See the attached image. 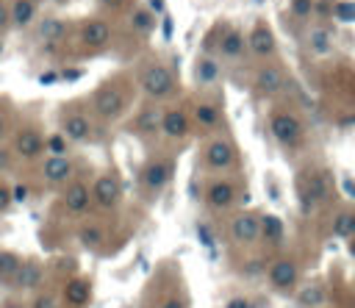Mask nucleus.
Listing matches in <instances>:
<instances>
[{
  "instance_id": "nucleus-1",
  "label": "nucleus",
  "mask_w": 355,
  "mask_h": 308,
  "mask_svg": "<svg viewBox=\"0 0 355 308\" xmlns=\"http://www.w3.org/2000/svg\"><path fill=\"white\" fill-rule=\"evenodd\" d=\"M269 133L272 139L286 147V150H294L302 144V136H305V128H302V119L291 111V108H275L269 114Z\"/></svg>"
},
{
  "instance_id": "nucleus-2",
  "label": "nucleus",
  "mask_w": 355,
  "mask_h": 308,
  "mask_svg": "<svg viewBox=\"0 0 355 308\" xmlns=\"http://www.w3.org/2000/svg\"><path fill=\"white\" fill-rule=\"evenodd\" d=\"M128 103H130V100H128V89H122L116 80L103 83V86L92 94V108H94V114H97L100 119H105V122L119 119V117L125 114Z\"/></svg>"
},
{
  "instance_id": "nucleus-3",
  "label": "nucleus",
  "mask_w": 355,
  "mask_h": 308,
  "mask_svg": "<svg viewBox=\"0 0 355 308\" xmlns=\"http://www.w3.org/2000/svg\"><path fill=\"white\" fill-rule=\"evenodd\" d=\"M236 161H239V153H236V144L227 139V136H214L208 139L205 150H202V164L208 172H230L236 169Z\"/></svg>"
},
{
  "instance_id": "nucleus-4",
  "label": "nucleus",
  "mask_w": 355,
  "mask_h": 308,
  "mask_svg": "<svg viewBox=\"0 0 355 308\" xmlns=\"http://www.w3.org/2000/svg\"><path fill=\"white\" fill-rule=\"evenodd\" d=\"M300 277H302V269H300V264L291 255L275 258L269 264V269H266V283L277 294H291L300 286Z\"/></svg>"
},
{
  "instance_id": "nucleus-5",
  "label": "nucleus",
  "mask_w": 355,
  "mask_h": 308,
  "mask_svg": "<svg viewBox=\"0 0 355 308\" xmlns=\"http://www.w3.org/2000/svg\"><path fill=\"white\" fill-rule=\"evenodd\" d=\"M139 86L141 92L150 97V100H164L172 94L175 89V78H172V69L166 64H147L139 75Z\"/></svg>"
},
{
  "instance_id": "nucleus-6",
  "label": "nucleus",
  "mask_w": 355,
  "mask_h": 308,
  "mask_svg": "<svg viewBox=\"0 0 355 308\" xmlns=\"http://www.w3.org/2000/svg\"><path fill=\"white\" fill-rule=\"evenodd\" d=\"M227 236L239 247H250V244L261 241V214H255V211H239L230 219V225H227Z\"/></svg>"
},
{
  "instance_id": "nucleus-7",
  "label": "nucleus",
  "mask_w": 355,
  "mask_h": 308,
  "mask_svg": "<svg viewBox=\"0 0 355 308\" xmlns=\"http://www.w3.org/2000/svg\"><path fill=\"white\" fill-rule=\"evenodd\" d=\"M11 153L17 158H25V161L39 158L44 153V133L36 125H22L11 139Z\"/></svg>"
},
{
  "instance_id": "nucleus-8",
  "label": "nucleus",
  "mask_w": 355,
  "mask_h": 308,
  "mask_svg": "<svg viewBox=\"0 0 355 308\" xmlns=\"http://www.w3.org/2000/svg\"><path fill=\"white\" fill-rule=\"evenodd\" d=\"M239 200V183L230 178H214L205 186V205L211 211H227Z\"/></svg>"
},
{
  "instance_id": "nucleus-9",
  "label": "nucleus",
  "mask_w": 355,
  "mask_h": 308,
  "mask_svg": "<svg viewBox=\"0 0 355 308\" xmlns=\"http://www.w3.org/2000/svg\"><path fill=\"white\" fill-rule=\"evenodd\" d=\"M247 50L258 61H272L277 55V39L266 22H255L252 31L247 33Z\"/></svg>"
},
{
  "instance_id": "nucleus-10",
  "label": "nucleus",
  "mask_w": 355,
  "mask_h": 308,
  "mask_svg": "<svg viewBox=\"0 0 355 308\" xmlns=\"http://www.w3.org/2000/svg\"><path fill=\"white\" fill-rule=\"evenodd\" d=\"M286 83H288V75H286V69H283L280 64L263 61V64L255 69V89H258V94H263V97L280 94V92L286 89Z\"/></svg>"
},
{
  "instance_id": "nucleus-11",
  "label": "nucleus",
  "mask_w": 355,
  "mask_h": 308,
  "mask_svg": "<svg viewBox=\"0 0 355 308\" xmlns=\"http://www.w3.org/2000/svg\"><path fill=\"white\" fill-rule=\"evenodd\" d=\"M172 180V158H153L141 169V189L147 194H158Z\"/></svg>"
},
{
  "instance_id": "nucleus-12",
  "label": "nucleus",
  "mask_w": 355,
  "mask_h": 308,
  "mask_svg": "<svg viewBox=\"0 0 355 308\" xmlns=\"http://www.w3.org/2000/svg\"><path fill=\"white\" fill-rule=\"evenodd\" d=\"M89 205H92V186L83 180H69L67 189L61 191V208L69 216H83L89 214Z\"/></svg>"
},
{
  "instance_id": "nucleus-13",
  "label": "nucleus",
  "mask_w": 355,
  "mask_h": 308,
  "mask_svg": "<svg viewBox=\"0 0 355 308\" xmlns=\"http://www.w3.org/2000/svg\"><path fill=\"white\" fill-rule=\"evenodd\" d=\"M92 200L100 205V208H116L119 200H122V183L114 172H103L94 178L92 183Z\"/></svg>"
},
{
  "instance_id": "nucleus-14",
  "label": "nucleus",
  "mask_w": 355,
  "mask_h": 308,
  "mask_svg": "<svg viewBox=\"0 0 355 308\" xmlns=\"http://www.w3.org/2000/svg\"><path fill=\"white\" fill-rule=\"evenodd\" d=\"M111 36H114V28H111L105 19H100V17L86 19V22L80 25V31H78L80 44L89 47V50H103V47L111 42Z\"/></svg>"
},
{
  "instance_id": "nucleus-15",
  "label": "nucleus",
  "mask_w": 355,
  "mask_h": 308,
  "mask_svg": "<svg viewBox=\"0 0 355 308\" xmlns=\"http://www.w3.org/2000/svg\"><path fill=\"white\" fill-rule=\"evenodd\" d=\"M189 130H191V117L186 114V108H178V105L164 108V114H161V133L166 139L180 142V139L189 136Z\"/></svg>"
},
{
  "instance_id": "nucleus-16",
  "label": "nucleus",
  "mask_w": 355,
  "mask_h": 308,
  "mask_svg": "<svg viewBox=\"0 0 355 308\" xmlns=\"http://www.w3.org/2000/svg\"><path fill=\"white\" fill-rule=\"evenodd\" d=\"M61 133L69 139V142H89L94 136V122L89 114L83 111H69L64 114L61 119Z\"/></svg>"
},
{
  "instance_id": "nucleus-17",
  "label": "nucleus",
  "mask_w": 355,
  "mask_h": 308,
  "mask_svg": "<svg viewBox=\"0 0 355 308\" xmlns=\"http://www.w3.org/2000/svg\"><path fill=\"white\" fill-rule=\"evenodd\" d=\"M244 53H247V39H244V33H241L239 28H227V31L219 36V42H216V55H219L222 61H239V58H244Z\"/></svg>"
},
{
  "instance_id": "nucleus-18",
  "label": "nucleus",
  "mask_w": 355,
  "mask_h": 308,
  "mask_svg": "<svg viewBox=\"0 0 355 308\" xmlns=\"http://www.w3.org/2000/svg\"><path fill=\"white\" fill-rule=\"evenodd\" d=\"M75 175V164L69 155H47L42 161V178L47 183H69Z\"/></svg>"
},
{
  "instance_id": "nucleus-19",
  "label": "nucleus",
  "mask_w": 355,
  "mask_h": 308,
  "mask_svg": "<svg viewBox=\"0 0 355 308\" xmlns=\"http://www.w3.org/2000/svg\"><path fill=\"white\" fill-rule=\"evenodd\" d=\"M44 283V266L36 258H22V266L14 277V286L22 291H39Z\"/></svg>"
},
{
  "instance_id": "nucleus-20",
  "label": "nucleus",
  "mask_w": 355,
  "mask_h": 308,
  "mask_svg": "<svg viewBox=\"0 0 355 308\" xmlns=\"http://www.w3.org/2000/svg\"><path fill=\"white\" fill-rule=\"evenodd\" d=\"M161 108L158 105H144L136 117H133V133L136 136H141V139H153V136H158L161 133Z\"/></svg>"
},
{
  "instance_id": "nucleus-21",
  "label": "nucleus",
  "mask_w": 355,
  "mask_h": 308,
  "mask_svg": "<svg viewBox=\"0 0 355 308\" xmlns=\"http://www.w3.org/2000/svg\"><path fill=\"white\" fill-rule=\"evenodd\" d=\"M61 300L69 305V308H83L89 305L92 300V283L86 277H69L61 289Z\"/></svg>"
},
{
  "instance_id": "nucleus-22",
  "label": "nucleus",
  "mask_w": 355,
  "mask_h": 308,
  "mask_svg": "<svg viewBox=\"0 0 355 308\" xmlns=\"http://www.w3.org/2000/svg\"><path fill=\"white\" fill-rule=\"evenodd\" d=\"M219 78H222L219 58H214V55H200V58L194 61V83H197V86H214Z\"/></svg>"
},
{
  "instance_id": "nucleus-23",
  "label": "nucleus",
  "mask_w": 355,
  "mask_h": 308,
  "mask_svg": "<svg viewBox=\"0 0 355 308\" xmlns=\"http://www.w3.org/2000/svg\"><path fill=\"white\" fill-rule=\"evenodd\" d=\"M191 122L200 125L202 130H216V128L222 125V111H219L216 103H211V100H200V103L194 105V117H191Z\"/></svg>"
},
{
  "instance_id": "nucleus-24",
  "label": "nucleus",
  "mask_w": 355,
  "mask_h": 308,
  "mask_svg": "<svg viewBox=\"0 0 355 308\" xmlns=\"http://www.w3.org/2000/svg\"><path fill=\"white\" fill-rule=\"evenodd\" d=\"M330 233L336 236V239H352L355 236V208H341V211H336V216H333V222H330Z\"/></svg>"
},
{
  "instance_id": "nucleus-25",
  "label": "nucleus",
  "mask_w": 355,
  "mask_h": 308,
  "mask_svg": "<svg viewBox=\"0 0 355 308\" xmlns=\"http://www.w3.org/2000/svg\"><path fill=\"white\" fill-rule=\"evenodd\" d=\"M78 241L86 247V250H100L103 241H105V228L100 222H83L78 228Z\"/></svg>"
},
{
  "instance_id": "nucleus-26",
  "label": "nucleus",
  "mask_w": 355,
  "mask_h": 308,
  "mask_svg": "<svg viewBox=\"0 0 355 308\" xmlns=\"http://www.w3.org/2000/svg\"><path fill=\"white\" fill-rule=\"evenodd\" d=\"M324 297H327V291H324L322 283H308L297 291V305L300 308H322Z\"/></svg>"
},
{
  "instance_id": "nucleus-27",
  "label": "nucleus",
  "mask_w": 355,
  "mask_h": 308,
  "mask_svg": "<svg viewBox=\"0 0 355 308\" xmlns=\"http://www.w3.org/2000/svg\"><path fill=\"white\" fill-rule=\"evenodd\" d=\"M8 11H11V25L25 28V25H31V19L36 17V0H14V3L8 6Z\"/></svg>"
},
{
  "instance_id": "nucleus-28",
  "label": "nucleus",
  "mask_w": 355,
  "mask_h": 308,
  "mask_svg": "<svg viewBox=\"0 0 355 308\" xmlns=\"http://www.w3.org/2000/svg\"><path fill=\"white\" fill-rule=\"evenodd\" d=\"M22 266V255L14 250H0V283H14Z\"/></svg>"
},
{
  "instance_id": "nucleus-29",
  "label": "nucleus",
  "mask_w": 355,
  "mask_h": 308,
  "mask_svg": "<svg viewBox=\"0 0 355 308\" xmlns=\"http://www.w3.org/2000/svg\"><path fill=\"white\" fill-rule=\"evenodd\" d=\"M308 47H311V53L313 55H330V50H333V39H330V31H324V28H313L311 33H308Z\"/></svg>"
},
{
  "instance_id": "nucleus-30",
  "label": "nucleus",
  "mask_w": 355,
  "mask_h": 308,
  "mask_svg": "<svg viewBox=\"0 0 355 308\" xmlns=\"http://www.w3.org/2000/svg\"><path fill=\"white\" fill-rule=\"evenodd\" d=\"M261 239L266 244H280L283 241V222L277 216H272V214L261 216Z\"/></svg>"
},
{
  "instance_id": "nucleus-31",
  "label": "nucleus",
  "mask_w": 355,
  "mask_h": 308,
  "mask_svg": "<svg viewBox=\"0 0 355 308\" xmlns=\"http://www.w3.org/2000/svg\"><path fill=\"white\" fill-rule=\"evenodd\" d=\"M39 33H42V39H44L47 44H55V42L64 39V33H67V22H64V19H44Z\"/></svg>"
},
{
  "instance_id": "nucleus-32",
  "label": "nucleus",
  "mask_w": 355,
  "mask_h": 308,
  "mask_svg": "<svg viewBox=\"0 0 355 308\" xmlns=\"http://www.w3.org/2000/svg\"><path fill=\"white\" fill-rule=\"evenodd\" d=\"M44 153L47 155H69V139L61 130L44 136Z\"/></svg>"
},
{
  "instance_id": "nucleus-33",
  "label": "nucleus",
  "mask_w": 355,
  "mask_h": 308,
  "mask_svg": "<svg viewBox=\"0 0 355 308\" xmlns=\"http://www.w3.org/2000/svg\"><path fill=\"white\" fill-rule=\"evenodd\" d=\"M130 28L136 33H150L153 31V11L150 8H136L130 14Z\"/></svg>"
},
{
  "instance_id": "nucleus-34",
  "label": "nucleus",
  "mask_w": 355,
  "mask_h": 308,
  "mask_svg": "<svg viewBox=\"0 0 355 308\" xmlns=\"http://www.w3.org/2000/svg\"><path fill=\"white\" fill-rule=\"evenodd\" d=\"M31 308H61V300L53 294V291H39L36 297H33V302H31Z\"/></svg>"
},
{
  "instance_id": "nucleus-35",
  "label": "nucleus",
  "mask_w": 355,
  "mask_h": 308,
  "mask_svg": "<svg viewBox=\"0 0 355 308\" xmlns=\"http://www.w3.org/2000/svg\"><path fill=\"white\" fill-rule=\"evenodd\" d=\"M291 14L297 19H308L313 14V0H291Z\"/></svg>"
},
{
  "instance_id": "nucleus-36",
  "label": "nucleus",
  "mask_w": 355,
  "mask_h": 308,
  "mask_svg": "<svg viewBox=\"0 0 355 308\" xmlns=\"http://www.w3.org/2000/svg\"><path fill=\"white\" fill-rule=\"evenodd\" d=\"M333 14H336L338 19L352 22V19H355V3H336V6H333Z\"/></svg>"
},
{
  "instance_id": "nucleus-37",
  "label": "nucleus",
  "mask_w": 355,
  "mask_h": 308,
  "mask_svg": "<svg viewBox=\"0 0 355 308\" xmlns=\"http://www.w3.org/2000/svg\"><path fill=\"white\" fill-rule=\"evenodd\" d=\"M11 205H14V197H11V186L0 180V214H3V211H8Z\"/></svg>"
},
{
  "instance_id": "nucleus-38",
  "label": "nucleus",
  "mask_w": 355,
  "mask_h": 308,
  "mask_svg": "<svg viewBox=\"0 0 355 308\" xmlns=\"http://www.w3.org/2000/svg\"><path fill=\"white\" fill-rule=\"evenodd\" d=\"M11 197H14V203H25V200H28V186H25V183L11 186Z\"/></svg>"
},
{
  "instance_id": "nucleus-39",
  "label": "nucleus",
  "mask_w": 355,
  "mask_h": 308,
  "mask_svg": "<svg viewBox=\"0 0 355 308\" xmlns=\"http://www.w3.org/2000/svg\"><path fill=\"white\" fill-rule=\"evenodd\" d=\"M161 308H189V305H186V300H183V297H178V294H169V297L161 302Z\"/></svg>"
},
{
  "instance_id": "nucleus-40",
  "label": "nucleus",
  "mask_w": 355,
  "mask_h": 308,
  "mask_svg": "<svg viewBox=\"0 0 355 308\" xmlns=\"http://www.w3.org/2000/svg\"><path fill=\"white\" fill-rule=\"evenodd\" d=\"M8 25H11V11H8L6 3H0V33H6Z\"/></svg>"
},
{
  "instance_id": "nucleus-41",
  "label": "nucleus",
  "mask_w": 355,
  "mask_h": 308,
  "mask_svg": "<svg viewBox=\"0 0 355 308\" xmlns=\"http://www.w3.org/2000/svg\"><path fill=\"white\" fill-rule=\"evenodd\" d=\"M0 169H11V153L0 150Z\"/></svg>"
},
{
  "instance_id": "nucleus-42",
  "label": "nucleus",
  "mask_w": 355,
  "mask_h": 308,
  "mask_svg": "<svg viewBox=\"0 0 355 308\" xmlns=\"http://www.w3.org/2000/svg\"><path fill=\"white\" fill-rule=\"evenodd\" d=\"M6 130H8V119H6V111L0 108V139L6 136Z\"/></svg>"
},
{
  "instance_id": "nucleus-43",
  "label": "nucleus",
  "mask_w": 355,
  "mask_h": 308,
  "mask_svg": "<svg viewBox=\"0 0 355 308\" xmlns=\"http://www.w3.org/2000/svg\"><path fill=\"white\" fill-rule=\"evenodd\" d=\"M0 308H25V305H22L19 300H14V297H8V300H6V302H3Z\"/></svg>"
},
{
  "instance_id": "nucleus-44",
  "label": "nucleus",
  "mask_w": 355,
  "mask_h": 308,
  "mask_svg": "<svg viewBox=\"0 0 355 308\" xmlns=\"http://www.w3.org/2000/svg\"><path fill=\"white\" fill-rule=\"evenodd\" d=\"M227 308H250V305H247V300H241V297H236V300H233V302H230Z\"/></svg>"
},
{
  "instance_id": "nucleus-45",
  "label": "nucleus",
  "mask_w": 355,
  "mask_h": 308,
  "mask_svg": "<svg viewBox=\"0 0 355 308\" xmlns=\"http://www.w3.org/2000/svg\"><path fill=\"white\" fill-rule=\"evenodd\" d=\"M100 3H103V6H108V8H119L125 0H100Z\"/></svg>"
},
{
  "instance_id": "nucleus-46",
  "label": "nucleus",
  "mask_w": 355,
  "mask_h": 308,
  "mask_svg": "<svg viewBox=\"0 0 355 308\" xmlns=\"http://www.w3.org/2000/svg\"><path fill=\"white\" fill-rule=\"evenodd\" d=\"M347 250H349V255H352V258H355V236H352V239H349V241H347Z\"/></svg>"
},
{
  "instance_id": "nucleus-47",
  "label": "nucleus",
  "mask_w": 355,
  "mask_h": 308,
  "mask_svg": "<svg viewBox=\"0 0 355 308\" xmlns=\"http://www.w3.org/2000/svg\"><path fill=\"white\" fill-rule=\"evenodd\" d=\"M53 3H64V0H53Z\"/></svg>"
}]
</instances>
